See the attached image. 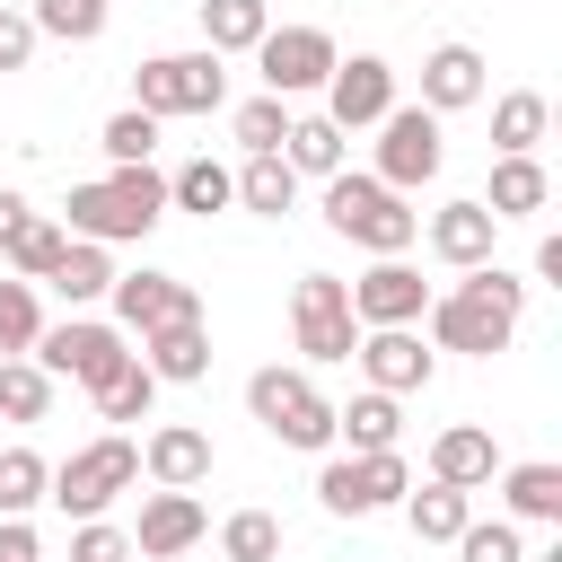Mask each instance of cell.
Wrapping results in <instances>:
<instances>
[{
	"label": "cell",
	"mask_w": 562,
	"mask_h": 562,
	"mask_svg": "<svg viewBox=\"0 0 562 562\" xmlns=\"http://www.w3.org/2000/svg\"><path fill=\"white\" fill-rule=\"evenodd\" d=\"M518 307H527V281H509L501 263H474V272H465L457 290H439L422 316H430V342H439V351H474V360H492V351H509Z\"/></svg>",
	"instance_id": "1"
},
{
	"label": "cell",
	"mask_w": 562,
	"mask_h": 562,
	"mask_svg": "<svg viewBox=\"0 0 562 562\" xmlns=\"http://www.w3.org/2000/svg\"><path fill=\"white\" fill-rule=\"evenodd\" d=\"M70 237H88V246H123V237H149L158 228V211H167V176L158 167H114V176H97V184H70Z\"/></svg>",
	"instance_id": "2"
},
{
	"label": "cell",
	"mask_w": 562,
	"mask_h": 562,
	"mask_svg": "<svg viewBox=\"0 0 562 562\" xmlns=\"http://www.w3.org/2000/svg\"><path fill=\"white\" fill-rule=\"evenodd\" d=\"M325 228L351 237V246H369V255H404V246L422 237V211H404L395 184L334 167V176H325Z\"/></svg>",
	"instance_id": "3"
},
{
	"label": "cell",
	"mask_w": 562,
	"mask_h": 562,
	"mask_svg": "<svg viewBox=\"0 0 562 562\" xmlns=\"http://www.w3.org/2000/svg\"><path fill=\"white\" fill-rule=\"evenodd\" d=\"M132 483H140V448H132L123 430H105V439H88V448H70V457L53 465L44 501H53L61 518H105V501L132 492Z\"/></svg>",
	"instance_id": "4"
},
{
	"label": "cell",
	"mask_w": 562,
	"mask_h": 562,
	"mask_svg": "<svg viewBox=\"0 0 562 562\" xmlns=\"http://www.w3.org/2000/svg\"><path fill=\"white\" fill-rule=\"evenodd\" d=\"M132 105L140 114H220L228 105V70H220V53L202 44V53H149L140 70H132Z\"/></svg>",
	"instance_id": "5"
},
{
	"label": "cell",
	"mask_w": 562,
	"mask_h": 562,
	"mask_svg": "<svg viewBox=\"0 0 562 562\" xmlns=\"http://www.w3.org/2000/svg\"><path fill=\"white\" fill-rule=\"evenodd\" d=\"M246 413H255L281 448H334V404L316 395L307 369H255V378H246Z\"/></svg>",
	"instance_id": "6"
},
{
	"label": "cell",
	"mask_w": 562,
	"mask_h": 562,
	"mask_svg": "<svg viewBox=\"0 0 562 562\" xmlns=\"http://www.w3.org/2000/svg\"><path fill=\"white\" fill-rule=\"evenodd\" d=\"M290 325H299V351L325 369V360H351V342H360V316H351V290L334 281V272H299V290H290Z\"/></svg>",
	"instance_id": "7"
},
{
	"label": "cell",
	"mask_w": 562,
	"mask_h": 562,
	"mask_svg": "<svg viewBox=\"0 0 562 562\" xmlns=\"http://www.w3.org/2000/svg\"><path fill=\"white\" fill-rule=\"evenodd\" d=\"M123 360H132V351H123V325H88V316H61V325H44V334H35V369H44V378H79V386H105Z\"/></svg>",
	"instance_id": "8"
},
{
	"label": "cell",
	"mask_w": 562,
	"mask_h": 562,
	"mask_svg": "<svg viewBox=\"0 0 562 562\" xmlns=\"http://www.w3.org/2000/svg\"><path fill=\"white\" fill-rule=\"evenodd\" d=\"M439 114L430 105H386L378 114V184H395V193H413V184H430L439 176Z\"/></svg>",
	"instance_id": "9"
},
{
	"label": "cell",
	"mask_w": 562,
	"mask_h": 562,
	"mask_svg": "<svg viewBox=\"0 0 562 562\" xmlns=\"http://www.w3.org/2000/svg\"><path fill=\"white\" fill-rule=\"evenodd\" d=\"M404 492H413V474H404L395 448H378V457H325V474H316V501L334 518H369V509H386Z\"/></svg>",
	"instance_id": "10"
},
{
	"label": "cell",
	"mask_w": 562,
	"mask_h": 562,
	"mask_svg": "<svg viewBox=\"0 0 562 562\" xmlns=\"http://www.w3.org/2000/svg\"><path fill=\"white\" fill-rule=\"evenodd\" d=\"M334 61H342V53H334L325 26H263V44H255L263 97H307V88H325Z\"/></svg>",
	"instance_id": "11"
},
{
	"label": "cell",
	"mask_w": 562,
	"mask_h": 562,
	"mask_svg": "<svg viewBox=\"0 0 562 562\" xmlns=\"http://www.w3.org/2000/svg\"><path fill=\"white\" fill-rule=\"evenodd\" d=\"M342 290H351V316H360V325H413V316L430 307V281H422L404 255H378V263H369L360 281H342Z\"/></svg>",
	"instance_id": "12"
},
{
	"label": "cell",
	"mask_w": 562,
	"mask_h": 562,
	"mask_svg": "<svg viewBox=\"0 0 562 562\" xmlns=\"http://www.w3.org/2000/svg\"><path fill=\"white\" fill-rule=\"evenodd\" d=\"M114 325H132V334H158V325H184V316H202V299H193V281H176V272H114Z\"/></svg>",
	"instance_id": "13"
},
{
	"label": "cell",
	"mask_w": 562,
	"mask_h": 562,
	"mask_svg": "<svg viewBox=\"0 0 562 562\" xmlns=\"http://www.w3.org/2000/svg\"><path fill=\"white\" fill-rule=\"evenodd\" d=\"M386 105H395V70H386L378 53H351V61L325 70V123L360 132V123H378Z\"/></svg>",
	"instance_id": "14"
},
{
	"label": "cell",
	"mask_w": 562,
	"mask_h": 562,
	"mask_svg": "<svg viewBox=\"0 0 562 562\" xmlns=\"http://www.w3.org/2000/svg\"><path fill=\"white\" fill-rule=\"evenodd\" d=\"M351 360L369 369L378 395H413V386H430V351H422L413 325H369V334L351 342Z\"/></svg>",
	"instance_id": "15"
},
{
	"label": "cell",
	"mask_w": 562,
	"mask_h": 562,
	"mask_svg": "<svg viewBox=\"0 0 562 562\" xmlns=\"http://www.w3.org/2000/svg\"><path fill=\"white\" fill-rule=\"evenodd\" d=\"M202 527H211V518H202V501H193V492H167V483H158V492L140 501L132 553H149V562H176V553H193V544H202Z\"/></svg>",
	"instance_id": "16"
},
{
	"label": "cell",
	"mask_w": 562,
	"mask_h": 562,
	"mask_svg": "<svg viewBox=\"0 0 562 562\" xmlns=\"http://www.w3.org/2000/svg\"><path fill=\"white\" fill-rule=\"evenodd\" d=\"M492 237H501V220L465 193V202H448V211H430V255L439 263H457V272H474V263H492Z\"/></svg>",
	"instance_id": "17"
},
{
	"label": "cell",
	"mask_w": 562,
	"mask_h": 562,
	"mask_svg": "<svg viewBox=\"0 0 562 562\" xmlns=\"http://www.w3.org/2000/svg\"><path fill=\"white\" fill-rule=\"evenodd\" d=\"M140 474H149V483H167V492H193V483L211 474V439H202L193 422H167V430H149Z\"/></svg>",
	"instance_id": "18"
},
{
	"label": "cell",
	"mask_w": 562,
	"mask_h": 562,
	"mask_svg": "<svg viewBox=\"0 0 562 562\" xmlns=\"http://www.w3.org/2000/svg\"><path fill=\"white\" fill-rule=\"evenodd\" d=\"M140 351H149V378H158V386H193V378H211V334H202V316L140 334Z\"/></svg>",
	"instance_id": "19"
},
{
	"label": "cell",
	"mask_w": 562,
	"mask_h": 562,
	"mask_svg": "<svg viewBox=\"0 0 562 562\" xmlns=\"http://www.w3.org/2000/svg\"><path fill=\"white\" fill-rule=\"evenodd\" d=\"M483 97V53L474 44H439L430 61H422V105L430 114H457V105H474Z\"/></svg>",
	"instance_id": "20"
},
{
	"label": "cell",
	"mask_w": 562,
	"mask_h": 562,
	"mask_svg": "<svg viewBox=\"0 0 562 562\" xmlns=\"http://www.w3.org/2000/svg\"><path fill=\"white\" fill-rule=\"evenodd\" d=\"M492 474H501V457H492V430L457 422V430H439V439H430V483H457V492H474V483H492Z\"/></svg>",
	"instance_id": "21"
},
{
	"label": "cell",
	"mask_w": 562,
	"mask_h": 562,
	"mask_svg": "<svg viewBox=\"0 0 562 562\" xmlns=\"http://www.w3.org/2000/svg\"><path fill=\"white\" fill-rule=\"evenodd\" d=\"M544 202H553V176L536 167V149H518V158H501V167H492V193H483V211H492V220H536Z\"/></svg>",
	"instance_id": "22"
},
{
	"label": "cell",
	"mask_w": 562,
	"mask_h": 562,
	"mask_svg": "<svg viewBox=\"0 0 562 562\" xmlns=\"http://www.w3.org/2000/svg\"><path fill=\"white\" fill-rule=\"evenodd\" d=\"M395 430H404V413H395V395H351V404H334V439H351V457H378V448H395Z\"/></svg>",
	"instance_id": "23"
},
{
	"label": "cell",
	"mask_w": 562,
	"mask_h": 562,
	"mask_svg": "<svg viewBox=\"0 0 562 562\" xmlns=\"http://www.w3.org/2000/svg\"><path fill=\"white\" fill-rule=\"evenodd\" d=\"M237 202H246V211H263V220H281V211L299 202V167H290L281 149H255V158L237 167Z\"/></svg>",
	"instance_id": "24"
},
{
	"label": "cell",
	"mask_w": 562,
	"mask_h": 562,
	"mask_svg": "<svg viewBox=\"0 0 562 562\" xmlns=\"http://www.w3.org/2000/svg\"><path fill=\"white\" fill-rule=\"evenodd\" d=\"M263 26H272L263 0H202V44H211V53H255Z\"/></svg>",
	"instance_id": "25"
},
{
	"label": "cell",
	"mask_w": 562,
	"mask_h": 562,
	"mask_svg": "<svg viewBox=\"0 0 562 562\" xmlns=\"http://www.w3.org/2000/svg\"><path fill=\"white\" fill-rule=\"evenodd\" d=\"M167 202H176V211H202V220H211V211H228V202H237V176H228L220 158H184V167L167 176Z\"/></svg>",
	"instance_id": "26"
},
{
	"label": "cell",
	"mask_w": 562,
	"mask_h": 562,
	"mask_svg": "<svg viewBox=\"0 0 562 562\" xmlns=\"http://www.w3.org/2000/svg\"><path fill=\"white\" fill-rule=\"evenodd\" d=\"M44 281H53V290H61L70 307H88V299H105V290H114V263H105V246L70 237V246H61V263H53Z\"/></svg>",
	"instance_id": "27"
},
{
	"label": "cell",
	"mask_w": 562,
	"mask_h": 562,
	"mask_svg": "<svg viewBox=\"0 0 562 562\" xmlns=\"http://www.w3.org/2000/svg\"><path fill=\"white\" fill-rule=\"evenodd\" d=\"M501 501L518 509V518H544V527H562V465H509L501 474Z\"/></svg>",
	"instance_id": "28"
},
{
	"label": "cell",
	"mask_w": 562,
	"mask_h": 562,
	"mask_svg": "<svg viewBox=\"0 0 562 562\" xmlns=\"http://www.w3.org/2000/svg\"><path fill=\"white\" fill-rule=\"evenodd\" d=\"M465 501H474V492H457V483H430V492H404V518H413V536H422V544H457V527L474 518Z\"/></svg>",
	"instance_id": "29"
},
{
	"label": "cell",
	"mask_w": 562,
	"mask_h": 562,
	"mask_svg": "<svg viewBox=\"0 0 562 562\" xmlns=\"http://www.w3.org/2000/svg\"><path fill=\"white\" fill-rule=\"evenodd\" d=\"M544 123H553V105H544L536 88H509V97L492 105V140H501V158L536 149V140H544Z\"/></svg>",
	"instance_id": "30"
},
{
	"label": "cell",
	"mask_w": 562,
	"mask_h": 562,
	"mask_svg": "<svg viewBox=\"0 0 562 562\" xmlns=\"http://www.w3.org/2000/svg\"><path fill=\"white\" fill-rule=\"evenodd\" d=\"M281 158H290L299 176H334V167H342V123H325V114H290Z\"/></svg>",
	"instance_id": "31"
},
{
	"label": "cell",
	"mask_w": 562,
	"mask_h": 562,
	"mask_svg": "<svg viewBox=\"0 0 562 562\" xmlns=\"http://www.w3.org/2000/svg\"><path fill=\"white\" fill-rule=\"evenodd\" d=\"M44 413H53V378L26 351H9L0 360V422H44Z\"/></svg>",
	"instance_id": "32"
},
{
	"label": "cell",
	"mask_w": 562,
	"mask_h": 562,
	"mask_svg": "<svg viewBox=\"0 0 562 562\" xmlns=\"http://www.w3.org/2000/svg\"><path fill=\"white\" fill-rule=\"evenodd\" d=\"M61 246H70V237H61L53 220H35V211H26V220H18V237H9L0 255H9V272H18V281H44V272L61 263Z\"/></svg>",
	"instance_id": "33"
},
{
	"label": "cell",
	"mask_w": 562,
	"mask_h": 562,
	"mask_svg": "<svg viewBox=\"0 0 562 562\" xmlns=\"http://www.w3.org/2000/svg\"><path fill=\"white\" fill-rule=\"evenodd\" d=\"M44 483H53V465L35 448H0V518H26L44 501Z\"/></svg>",
	"instance_id": "34"
},
{
	"label": "cell",
	"mask_w": 562,
	"mask_h": 562,
	"mask_svg": "<svg viewBox=\"0 0 562 562\" xmlns=\"http://www.w3.org/2000/svg\"><path fill=\"white\" fill-rule=\"evenodd\" d=\"M88 395H97V413H105V422H140V413H149V395H158V378H149V360H123V369H114L105 386H88Z\"/></svg>",
	"instance_id": "35"
},
{
	"label": "cell",
	"mask_w": 562,
	"mask_h": 562,
	"mask_svg": "<svg viewBox=\"0 0 562 562\" xmlns=\"http://www.w3.org/2000/svg\"><path fill=\"white\" fill-rule=\"evenodd\" d=\"M26 18H35V35H61V44H97L105 35V0H35Z\"/></svg>",
	"instance_id": "36"
},
{
	"label": "cell",
	"mask_w": 562,
	"mask_h": 562,
	"mask_svg": "<svg viewBox=\"0 0 562 562\" xmlns=\"http://www.w3.org/2000/svg\"><path fill=\"white\" fill-rule=\"evenodd\" d=\"M220 553H228V562H272V553H281V518H272V509H237V518L220 527Z\"/></svg>",
	"instance_id": "37"
},
{
	"label": "cell",
	"mask_w": 562,
	"mask_h": 562,
	"mask_svg": "<svg viewBox=\"0 0 562 562\" xmlns=\"http://www.w3.org/2000/svg\"><path fill=\"white\" fill-rule=\"evenodd\" d=\"M228 123H237L246 158H255V149H281V140H290V97H246V105H237Z\"/></svg>",
	"instance_id": "38"
},
{
	"label": "cell",
	"mask_w": 562,
	"mask_h": 562,
	"mask_svg": "<svg viewBox=\"0 0 562 562\" xmlns=\"http://www.w3.org/2000/svg\"><path fill=\"white\" fill-rule=\"evenodd\" d=\"M97 140H105V158H114V167H149V149H158V114L123 105V114H114V123H105Z\"/></svg>",
	"instance_id": "39"
},
{
	"label": "cell",
	"mask_w": 562,
	"mask_h": 562,
	"mask_svg": "<svg viewBox=\"0 0 562 562\" xmlns=\"http://www.w3.org/2000/svg\"><path fill=\"white\" fill-rule=\"evenodd\" d=\"M35 334H44L35 281H0V351H35Z\"/></svg>",
	"instance_id": "40"
},
{
	"label": "cell",
	"mask_w": 562,
	"mask_h": 562,
	"mask_svg": "<svg viewBox=\"0 0 562 562\" xmlns=\"http://www.w3.org/2000/svg\"><path fill=\"white\" fill-rule=\"evenodd\" d=\"M457 553H465V562H527L509 518H465V527H457Z\"/></svg>",
	"instance_id": "41"
},
{
	"label": "cell",
	"mask_w": 562,
	"mask_h": 562,
	"mask_svg": "<svg viewBox=\"0 0 562 562\" xmlns=\"http://www.w3.org/2000/svg\"><path fill=\"white\" fill-rule=\"evenodd\" d=\"M70 562H132V536H123V527H105V518H79Z\"/></svg>",
	"instance_id": "42"
},
{
	"label": "cell",
	"mask_w": 562,
	"mask_h": 562,
	"mask_svg": "<svg viewBox=\"0 0 562 562\" xmlns=\"http://www.w3.org/2000/svg\"><path fill=\"white\" fill-rule=\"evenodd\" d=\"M26 61H35V18L0 0V70H26Z\"/></svg>",
	"instance_id": "43"
},
{
	"label": "cell",
	"mask_w": 562,
	"mask_h": 562,
	"mask_svg": "<svg viewBox=\"0 0 562 562\" xmlns=\"http://www.w3.org/2000/svg\"><path fill=\"white\" fill-rule=\"evenodd\" d=\"M0 562H44V544H35L26 518H0Z\"/></svg>",
	"instance_id": "44"
},
{
	"label": "cell",
	"mask_w": 562,
	"mask_h": 562,
	"mask_svg": "<svg viewBox=\"0 0 562 562\" xmlns=\"http://www.w3.org/2000/svg\"><path fill=\"white\" fill-rule=\"evenodd\" d=\"M18 220H26V202H18V193H0V246L18 237Z\"/></svg>",
	"instance_id": "45"
}]
</instances>
